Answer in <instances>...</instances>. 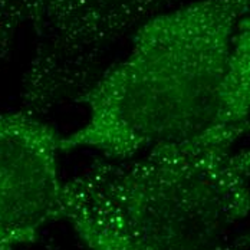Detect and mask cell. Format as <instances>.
Segmentation results:
<instances>
[{
	"label": "cell",
	"mask_w": 250,
	"mask_h": 250,
	"mask_svg": "<svg viewBox=\"0 0 250 250\" xmlns=\"http://www.w3.org/2000/svg\"><path fill=\"white\" fill-rule=\"evenodd\" d=\"M246 129L210 125L63 181L58 220L86 250H211L249 214Z\"/></svg>",
	"instance_id": "6da1fadb"
},
{
	"label": "cell",
	"mask_w": 250,
	"mask_h": 250,
	"mask_svg": "<svg viewBox=\"0 0 250 250\" xmlns=\"http://www.w3.org/2000/svg\"><path fill=\"white\" fill-rule=\"evenodd\" d=\"M246 18L249 0H196L140 26L128 53L76 98L86 118L61 135V151L124 160L208 128Z\"/></svg>",
	"instance_id": "7a4b0ae2"
},
{
	"label": "cell",
	"mask_w": 250,
	"mask_h": 250,
	"mask_svg": "<svg viewBox=\"0 0 250 250\" xmlns=\"http://www.w3.org/2000/svg\"><path fill=\"white\" fill-rule=\"evenodd\" d=\"M183 1L29 0L27 23L35 38L22 79V109L42 117L76 101L125 38Z\"/></svg>",
	"instance_id": "3957f363"
},
{
	"label": "cell",
	"mask_w": 250,
	"mask_h": 250,
	"mask_svg": "<svg viewBox=\"0 0 250 250\" xmlns=\"http://www.w3.org/2000/svg\"><path fill=\"white\" fill-rule=\"evenodd\" d=\"M61 135L21 109L0 115V250H21L58 220Z\"/></svg>",
	"instance_id": "277c9868"
},
{
	"label": "cell",
	"mask_w": 250,
	"mask_h": 250,
	"mask_svg": "<svg viewBox=\"0 0 250 250\" xmlns=\"http://www.w3.org/2000/svg\"><path fill=\"white\" fill-rule=\"evenodd\" d=\"M246 18L233 41L219 91V105L213 124L249 129L250 35Z\"/></svg>",
	"instance_id": "5b68a950"
},
{
	"label": "cell",
	"mask_w": 250,
	"mask_h": 250,
	"mask_svg": "<svg viewBox=\"0 0 250 250\" xmlns=\"http://www.w3.org/2000/svg\"><path fill=\"white\" fill-rule=\"evenodd\" d=\"M29 0H0V66L10 58L22 26L27 23Z\"/></svg>",
	"instance_id": "8992f818"
},
{
	"label": "cell",
	"mask_w": 250,
	"mask_h": 250,
	"mask_svg": "<svg viewBox=\"0 0 250 250\" xmlns=\"http://www.w3.org/2000/svg\"><path fill=\"white\" fill-rule=\"evenodd\" d=\"M211 250H249V236L240 234V236L231 237L227 242H225L223 245Z\"/></svg>",
	"instance_id": "52a82bcc"
}]
</instances>
